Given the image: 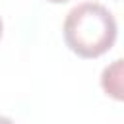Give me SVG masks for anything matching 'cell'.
I'll return each mask as SVG.
<instances>
[{"mask_svg":"<svg viewBox=\"0 0 124 124\" xmlns=\"http://www.w3.org/2000/svg\"><path fill=\"white\" fill-rule=\"evenodd\" d=\"M62 31L72 52L81 58H97L114 45L118 27L103 4L83 2L68 12Z\"/></svg>","mask_w":124,"mask_h":124,"instance_id":"obj_1","label":"cell"},{"mask_svg":"<svg viewBox=\"0 0 124 124\" xmlns=\"http://www.w3.org/2000/svg\"><path fill=\"white\" fill-rule=\"evenodd\" d=\"M0 124H16L12 118H8V116H0Z\"/></svg>","mask_w":124,"mask_h":124,"instance_id":"obj_3","label":"cell"},{"mask_svg":"<svg viewBox=\"0 0 124 124\" xmlns=\"http://www.w3.org/2000/svg\"><path fill=\"white\" fill-rule=\"evenodd\" d=\"M101 87L108 97L124 101V58H116L105 66L101 74Z\"/></svg>","mask_w":124,"mask_h":124,"instance_id":"obj_2","label":"cell"},{"mask_svg":"<svg viewBox=\"0 0 124 124\" xmlns=\"http://www.w3.org/2000/svg\"><path fill=\"white\" fill-rule=\"evenodd\" d=\"M2 29H4V25H2V17H0V39H2Z\"/></svg>","mask_w":124,"mask_h":124,"instance_id":"obj_4","label":"cell"},{"mask_svg":"<svg viewBox=\"0 0 124 124\" xmlns=\"http://www.w3.org/2000/svg\"><path fill=\"white\" fill-rule=\"evenodd\" d=\"M48 2H66V0H48Z\"/></svg>","mask_w":124,"mask_h":124,"instance_id":"obj_5","label":"cell"}]
</instances>
